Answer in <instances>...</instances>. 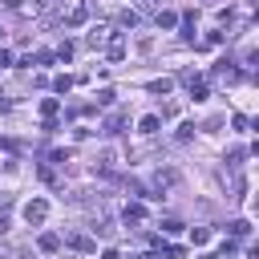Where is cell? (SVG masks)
<instances>
[{"instance_id":"cell-1","label":"cell","mask_w":259,"mask_h":259,"mask_svg":"<svg viewBox=\"0 0 259 259\" xmlns=\"http://www.w3.org/2000/svg\"><path fill=\"white\" fill-rule=\"evenodd\" d=\"M85 40H89V49H105V45L113 40V28H109V24H93Z\"/></svg>"},{"instance_id":"cell-2","label":"cell","mask_w":259,"mask_h":259,"mask_svg":"<svg viewBox=\"0 0 259 259\" xmlns=\"http://www.w3.org/2000/svg\"><path fill=\"white\" fill-rule=\"evenodd\" d=\"M45 214H49V202H45V198H32V202L24 206V219H28L32 227H36V223H45Z\"/></svg>"},{"instance_id":"cell-3","label":"cell","mask_w":259,"mask_h":259,"mask_svg":"<svg viewBox=\"0 0 259 259\" xmlns=\"http://www.w3.org/2000/svg\"><path fill=\"white\" fill-rule=\"evenodd\" d=\"M105 57H109V61H121V57H125V36H121V32H113V40L105 45Z\"/></svg>"},{"instance_id":"cell-4","label":"cell","mask_w":259,"mask_h":259,"mask_svg":"<svg viewBox=\"0 0 259 259\" xmlns=\"http://www.w3.org/2000/svg\"><path fill=\"white\" fill-rule=\"evenodd\" d=\"M174 182H178V170H158L154 174V190H170Z\"/></svg>"},{"instance_id":"cell-5","label":"cell","mask_w":259,"mask_h":259,"mask_svg":"<svg viewBox=\"0 0 259 259\" xmlns=\"http://www.w3.org/2000/svg\"><path fill=\"white\" fill-rule=\"evenodd\" d=\"M146 89H150V93H158V97H166V93L174 89V81H170V77H162V81H150Z\"/></svg>"},{"instance_id":"cell-6","label":"cell","mask_w":259,"mask_h":259,"mask_svg":"<svg viewBox=\"0 0 259 259\" xmlns=\"http://www.w3.org/2000/svg\"><path fill=\"white\" fill-rule=\"evenodd\" d=\"M158 125H162L158 113H146V117H142V134H158Z\"/></svg>"},{"instance_id":"cell-7","label":"cell","mask_w":259,"mask_h":259,"mask_svg":"<svg viewBox=\"0 0 259 259\" xmlns=\"http://www.w3.org/2000/svg\"><path fill=\"white\" fill-rule=\"evenodd\" d=\"M142 214H146L142 202H130V206H125V223H142Z\"/></svg>"},{"instance_id":"cell-8","label":"cell","mask_w":259,"mask_h":259,"mask_svg":"<svg viewBox=\"0 0 259 259\" xmlns=\"http://www.w3.org/2000/svg\"><path fill=\"white\" fill-rule=\"evenodd\" d=\"M57 247H61V235L45 231V235H40V251H57Z\"/></svg>"},{"instance_id":"cell-9","label":"cell","mask_w":259,"mask_h":259,"mask_svg":"<svg viewBox=\"0 0 259 259\" xmlns=\"http://www.w3.org/2000/svg\"><path fill=\"white\" fill-rule=\"evenodd\" d=\"M40 113H45V121H53L57 117V97H45L40 101Z\"/></svg>"},{"instance_id":"cell-10","label":"cell","mask_w":259,"mask_h":259,"mask_svg":"<svg viewBox=\"0 0 259 259\" xmlns=\"http://www.w3.org/2000/svg\"><path fill=\"white\" fill-rule=\"evenodd\" d=\"M190 243H194V247L210 243V231H206V227H194V231H190Z\"/></svg>"},{"instance_id":"cell-11","label":"cell","mask_w":259,"mask_h":259,"mask_svg":"<svg viewBox=\"0 0 259 259\" xmlns=\"http://www.w3.org/2000/svg\"><path fill=\"white\" fill-rule=\"evenodd\" d=\"M69 243H73L77 251H93V239H89V235H69Z\"/></svg>"},{"instance_id":"cell-12","label":"cell","mask_w":259,"mask_h":259,"mask_svg":"<svg viewBox=\"0 0 259 259\" xmlns=\"http://www.w3.org/2000/svg\"><path fill=\"white\" fill-rule=\"evenodd\" d=\"M154 20H158V28H174V24H178V16H174V12H158Z\"/></svg>"},{"instance_id":"cell-13","label":"cell","mask_w":259,"mask_h":259,"mask_svg":"<svg viewBox=\"0 0 259 259\" xmlns=\"http://www.w3.org/2000/svg\"><path fill=\"white\" fill-rule=\"evenodd\" d=\"M138 20H142V16H138V12H134V8H125V12H121V24H125V28H134V24H138Z\"/></svg>"},{"instance_id":"cell-14","label":"cell","mask_w":259,"mask_h":259,"mask_svg":"<svg viewBox=\"0 0 259 259\" xmlns=\"http://www.w3.org/2000/svg\"><path fill=\"white\" fill-rule=\"evenodd\" d=\"M53 89H57V93H69V89H73V77H57Z\"/></svg>"},{"instance_id":"cell-15","label":"cell","mask_w":259,"mask_h":259,"mask_svg":"<svg viewBox=\"0 0 259 259\" xmlns=\"http://www.w3.org/2000/svg\"><path fill=\"white\" fill-rule=\"evenodd\" d=\"M162 231H166V235H178V231H182V223H178V219H166V223H162Z\"/></svg>"},{"instance_id":"cell-16","label":"cell","mask_w":259,"mask_h":259,"mask_svg":"<svg viewBox=\"0 0 259 259\" xmlns=\"http://www.w3.org/2000/svg\"><path fill=\"white\" fill-rule=\"evenodd\" d=\"M227 231H231V235H247V223H243V219H235V223H227Z\"/></svg>"},{"instance_id":"cell-17","label":"cell","mask_w":259,"mask_h":259,"mask_svg":"<svg viewBox=\"0 0 259 259\" xmlns=\"http://www.w3.org/2000/svg\"><path fill=\"white\" fill-rule=\"evenodd\" d=\"M186 138H194V125L186 121V125H178V142H186Z\"/></svg>"},{"instance_id":"cell-18","label":"cell","mask_w":259,"mask_h":259,"mask_svg":"<svg viewBox=\"0 0 259 259\" xmlns=\"http://www.w3.org/2000/svg\"><path fill=\"white\" fill-rule=\"evenodd\" d=\"M247 65H255V69H259V53H251V57H247Z\"/></svg>"},{"instance_id":"cell-19","label":"cell","mask_w":259,"mask_h":259,"mask_svg":"<svg viewBox=\"0 0 259 259\" xmlns=\"http://www.w3.org/2000/svg\"><path fill=\"white\" fill-rule=\"evenodd\" d=\"M101 259H121V255H117V251H113V247H109V251H105V255H101Z\"/></svg>"},{"instance_id":"cell-20","label":"cell","mask_w":259,"mask_h":259,"mask_svg":"<svg viewBox=\"0 0 259 259\" xmlns=\"http://www.w3.org/2000/svg\"><path fill=\"white\" fill-rule=\"evenodd\" d=\"M4 231H8V219H4V214H0V235H4Z\"/></svg>"},{"instance_id":"cell-21","label":"cell","mask_w":259,"mask_h":259,"mask_svg":"<svg viewBox=\"0 0 259 259\" xmlns=\"http://www.w3.org/2000/svg\"><path fill=\"white\" fill-rule=\"evenodd\" d=\"M138 4H142V8H150V4H154V0H138Z\"/></svg>"},{"instance_id":"cell-22","label":"cell","mask_w":259,"mask_h":259,"mask_svg":"<svg viewBox=\"0 0 259 259\" xmlns=\"http://www.w3.org/2000/svg\"><path fill=\"white\" fill-rule=\"evenodd\" d=\"M219 259H235V255H231V251H227V255H219Z\"/></svg>"},{"instance_id":"cell-23","label":"cell","mask_w":259,"mask_h":259,"mask_svg":"<svg viewBox=\"0 0 259 259\" xmlns=\"http://www.w3.org/2000/svg\"><path fill=\"white\" fill-rule=\"evenodd\" d=\"M255 210H259V198H255Z\"/></svg>"},{"instance_id":"cell-24","label":"cell","mask_w":259,"mask_h":259,"mask_svg":"<svg viewBox=\"0 0 259 259\" xmlns=\"http://www.w3.org/2000/svg\"><path fill=\"white\" fill-rule=\"evenodd\" d=\"M0 259H8V255H4V251H0Z\"/></svg>"},{"instance_id":"cell-25","label":"cell","mask_w":259,"mask_h":259,"mask_svg":"<svg viewBox=\"0 0 259 259\" xmlns=\"http://www.w3.org/2000/svg\"><path fill=\"white\" fill-rule=\"evenodd\" d=\"M0 36H4V28H0Z\"/></svg>"}]
</instances>
